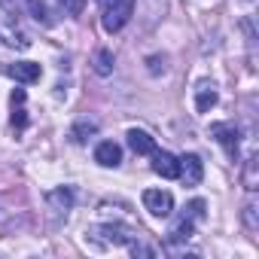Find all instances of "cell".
<instances>
[{"mask_svg":"<svg viewBox=\"0 0 259 259\" xmlns=\"http://www.w3.org/2000/svg\"><path fill=\"white\" fill-rule=\"evenodd\" d=\"M0 7H4L10 16H19L22 10H28V0H0Z\"/></svg>","mask_w":259,"mask_h":259,"instance_id":"cell-19","label":"cell"},{"mask_svg":"<svg viewBox=\"0 0 259 259\" xmlns=\"http://www.w3.org/2000/svg\"><path fill=\"white\" fill-rule=\"evenodd\" d=\"M101 7V25L107 34H116L128 25V19L135 16V0H98Z\"/></svg>","mask_w":259,"mask_h":259,"instance_id":"cell-1","label":"cell"},{"mask_svg":"<svg viewBox=\"0 0 259 259\" xmlns=\"http://www.w3.org/2000/svg\"><path fill=\"white\" fill-rule=\"evenodd\" d=\"M217 104V85L213 82H198V89H195V110L198 113H210V107Z\"/></svg>","mask_w":259,"mask_h":259,"instance_id":"cell-12","label":"cell"},{"mask_svg":"<svg viewBox=\"0 0 259 259\" xmlns=\"http://www.w3.org/2000/svg\"><path fill=\"white\" fill-rule=\"evenodd\" d=\"M95 73H98V76L113 73V52H110V49H98V52H95Z\"/></svg>","mask_w":259,"mask_h":259,"instance_id":"cell-15","label":"cell"},{"mask_svg":"<svg viewBox=\"0 0 259 259\" xmlns=\"http://www.w3.org/2000/svg\"><path fill=\"white\" fill-rule=\"evenodd\" d=\"M28 13H31L37 22L49 25V13H46V4H43V0H28Z\"/></svg>","mask_w":259,"mask_h":259,"instance_id":"cell-17","label":"cell"},{"mask_svg":"<svg viewBox=\"0 0 259 259\" xmlns=\"http://www.w3.org/2000/svg\"><path fill=\"white\" fill-rule=\"evenodd\" d=\"M49 204H55L58 210H70V204H73V192L70 189H55V192H49Z\"/></svg>","mask_w":259,"mask_h":259,"instance_id":"cell-16","label":"cell"},{"mask_svg":"<svg viewBox=\"0 0 259 259\" xmlns=\"http://www.w3.org/2000/svg\"><path fill=\"white\" fill-rule=\"evenodd\" d=\"M7 73H10L16 82H37V79L43 76L40 64H34V61H19V64H10V67H7Z\"/></svg>","mask_w":259,"mask_h":259,"instance_id":"cell-7","label":"cell"},{"mask_svg":"<svg viewBox=\"0 0 259 259\" xmlns=\"http://www.w3.org/2000/svg\"><path fill=\"white\" fill-rule=\"evenodd\" d=\"M256 204L250 201V204H244V226H247V232H259V220H256Z\"/></svg>","mask_w":259,"mask_h":259,"instance_id":"cell-18","label":"cell"},{"mask_svg":"<svg viewBox=\"0 0 259 259\" xmlns=\"http://www.w3.org/2000/svg\"><path fill=\"white\" fill-rule=\"evenodd\" d=\"M153 171L159 174V177H168V180H174L177 177V171H180V162H177V156L174 153H168V150H156L153 153Z\"/></svg>","mask_w":259,"mask_h":259,"instance_id":"cell-6","label":"cell"},{"mask_svg":"<svg viewBox=\"0 0 259 259\" xmlns=\"http://www.w3.org/2000/svg\"><path fill=\"white\" fill-rule=\"evenodd\" d=\"M144 207L153 213V217H171V210H174V195L168 192V189H147L144 192Z\"/></svg>","mask_w":259,"mask_h":259,"instance_id":"cell-4","label":"cell"},{"mask_svg":"<svg viewBox=\"0 0 259 259\" xmlns=\"http://www.w3.org/2000/svg\"><path fill=\"white\" fill-rule=\"evenodd\" d=\"M180 162V171H177V177L183 180V186H198L201 183V177H204V162L195 156V153H186L183 159H177Z\"/></svg>","mask_w":259,"mask_h":259,"instance_id":"cell-5","label":"cell"},{"mask_svg":"<svg viewBox=\"0 0 259 259\" xmlns=\"http://www.w3.org/2000/svg\"><path fill=\"white\" fill-rule=\"evenodd\" d=\"M210 135L217 138V144L229 153V159L238 156V144H241V132H238V125L235 122H217L210 125Z\"/></svg>","mask_w":259,"mask_h":259,"instance_id":"cell-3","label":"cell"},{"mask_svg":"<svg viewBox=\"0 0 259 259\" xmlns=\"http://www.w3.org/2000/svg\"><path fill=\"white\" fill-rule=\"evenodd\" d=\"M58 4H61V10H64L67 16H79L82 7H85V0H58Z\"/></svg>","mask_w":259,"mask_h":259,"instance_id":"cell-20","label":"cell"},{"mask_svg":"<svg viewBox=\"0 0 259 259\" xmlns=\"http://www.w3.org/2000/svg\"><path fill=\"white\" fill-rule=\"evenodd\" d=\"M95 162L104 165V168H116V165L122 162V150H119V144H113V141L98 144V150H95Z\"/></svg>","mask_w":259,"mask_h":259,"instance_id":"cell-9","label":"cell"},{"mask_svg":"<svg viewBox=\"0 0 259 259\" xmlns=\"http://www.w3.org/2000/svg\"><path fill=\"white\" fill-rule=\"evenodd\" d=\"M247 4H250V0H247Z\"/></svg>","mask_w":259,"mask_h":259,"instance_id":"cell-23","label":"cell"},{"mask_svg":"<svg viewBox=\"0 0 259 259\" xmlns=\"http://www.w3.org/2000/svg\"><path fill=\"white\" fill-rule=\"evenodd\" d=\"M95 235H107V238H104L107 244H132V238H135L132 229H125V226H119V223H107V226L95 229Z\"/></svg>","mask_w":259,"mask_h":259,"instance_id":"cell-10","label":"cell"},{"mask_svg":"<svg viewBox=\"0 0 259 259\" xmlns=\"http://www.w3.org/2000/svg\"><path fill=\"white\" fill-rule=\"evenodd\" d=\"M0 34H4L7 46H16V49H28V46H31V37H28L19 25H13V19H4V25H0Z\"/></svg>","mask_w":259,"mask_h":259,"instance_id":"cell-8","label":"cell"},{"mask_svg":"<svg viewBox=\"0 0 259 259\" xmlns=\"http://www.w3.org/2000/svg\"><path fill=\"white\" fill-rule=\"evenodd\" d=\"M85 132H89V135L95 132V122H79V125L73 128V138H76V141L82 144V135H85Z\"/></svg>","mask_w":259,"mask_h":259,"instance_id":"cell-22","label":"cell"},{"mask_svg":"<svg viewBox=\"0 0 259 259\" xmlns=\"http://www.w3.org/2000/svg\"><path fill=\"white\" fill-rule=\"evenodd\" d=\"M256 165H259V162H256V156H250V159L244 162V174H241V183H244V189H247V192H253V189L259 186V177H256Z\"/></svg>","mask_w":259,"mask_h":259,"instance_id":"cell-14","label":"cell"},{"mask_svg":"<svg viewBox=\"0 0 259 259\" xmlns=\"http://www.w3.org/2000/svg\"><path fill=\"white\" fill-rule=\"evenodd\" d=\"M128 147H132L138 156H153L156 153V141L147 132H141V128H132V132H128Z\"/></svg>","mask_w":259,"mask_h":259,"instance_id":"cell-11","label":"cell"},{"mask_svg":"<svg viewBox=\"0 0 259 259\" xmlns=\"http://www.w3.org/2000/svg\"><path fill=\"white\" fill-rule=\"evenodd\" d=\"M10 101H13V128H19V132H22V128L28 125V113H25V89H16Z\"/></svg>","mask_w":259,"mask_h":259,"instance_id":"cell-13","label":"cell"},{"mask_svg":"<svg viewBox=\"0 0 259 259\" xmlns=\"http://www.w3.org/2000/svg\"><path fill=\"white\" fill-rule=\"evenodd\" d=\"M128 247H132V253H135V256H156V253H159L156 247H150V244H141V241H138V244L132 241Z\"/></svg>","mask_w":259,"mask_h":259,"instance_id":"cell-21","label":"cell"},{"mask_svg":"<svg viewBox=\"0 0 259 259\" xmlns=\"http://www.w3.org/2000/svg\"><path fill=\"white\" fill-rule=\"evenodd\" d=\"M201 220H204V201H201V198H195V201H189V204L183 207V213L174 220V226H171L168 238H171L174 244L189 241V238H192V232H195V223H201Z\"/></svg>","mask_w":259,"mask_h":259,"instance_id":"cell-2","label":"cell"}]
</instances>
